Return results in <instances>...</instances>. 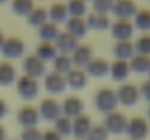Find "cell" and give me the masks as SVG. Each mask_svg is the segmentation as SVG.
Returning <instances> with one entry per match:
<instances>
[{"label": "cell", "mask_w": 150, "mask_h": 140, "mask_svg": "<svg viewBox=\"0 0 150 140\" xmlns=\"http://www.w3.org/2000/svg\"><path fill=\"white\" fill-rule=\"evenodd\" d=\"M133 23L142 31H150V9H139L134 15Z\"/></svg>", "instance_id": "obj_30"}, {"label": "cell", "mask_w": 150, "mask_h": 140, "mask_svg": "<svg viewBox=\"0 0 150 140\" xmlns=\"http://www.w3.org/2000/svg\"><path fill=\"white\" fill-rule=\"evenodd\" d=\"M7 0H0V4H3V3H6Z\"/></svg>", "instance_id": "obj_43"}, {"label": "cell", "mask_w": 150, "mask_h": 140, "mask_svg": "<svg viewBox=\"0 0 150 140\" xmlns=\"http://www.w3.org/2000/svg\"><path fill=\"white\" fill-rule=\"evenodd\" d=\"M0 140H6V130L1 124H0Z\"/></svg>", "instance_id": "obj_41"}, {"label": "cell", "mask_w": 150, "mask_h": 140, "mask_svg": "<svg viewBox=\"0 0 150 140\" xmlns=\"http://www.w3.org/2000/svg\"><path fill=\"white\" fill-rule=\"evenodd\" d=\"M137 10V4L133 0H115L111 12L117 16V19H131Z\"/></svg>", "instance_id": "obj_12"}, {"label": "cell", "mask_w": 150, "mask_h": 140, "mask_svg": "<svg viewBox=\"0 0 150 140\" xmlns=\"http://www.w3.org/2000/svg\"><path fill=\"white\" fill-rule=\"evenodd\" d=\"M139 89H140V95H143V96H144V99L150 102V80L149 79H147V80H144Z\"/></svg>", "instance_id": "obj_38"}, {"label": "cell", "mask_w": 150, "mask_h": 140, "mask_svg": "<svg viewBox=\"0 0 150 140\" xmlns=\"http://www.w3.org/2000/svg\"><path fill=\"white\" fill-rule=\"evenodd\" d=\"M127 123L128 120L125 118V115L120 111H112V112H108L106 117H105V129L108 130V133H122L125 129H127Z\"/></svg>", "instance_id": "obj_8"}, {"label": "cell", "mask_w": 150, "mask_h": 140, "mask_svg": "<svg viewBox=\"0 0 150 140\" xmlns=\"http://www.w3.org/2000/svg\"><path fill=\"white\" fill-rule=\"evenodd\" d=\"M70 55H71L73 66L82 69V67H86V64L93 58V51L88 44H79Z\"/></svg>", "instance_id": "obj_15"}, {"label": "cell", "mask_w": 150, "mask_h": 140, "mask_svg": "<svg viewBox=\"0 0 150 140\" xmlns=\"http://www.w3.org/2000/svg\"><path fill=\"white\" fill-rule=\"evenodd\" d=\"M54 45L57 48L58 53H64V54H71L74 51V48L79 45V40L76 37H73L71 34H69L67 31H60L57 40L54 41Z\"/></svg>", "instance_id": "obj_14"}, {"label": "cell", "mask_w": 150, "mask_h": 140, "mask_svg": "<svg viewBox=\"0 0 150 140\" xmlns=\"http://www.w3.org/2000/svg\"><path fill=\"white\" fill-rule=\"evenodd\" d=\"M147 73H149V80H150V69H149V72H147Z\"/></svg>", "instance_id": "obj_44"}, {"label": "cell", "mask_w": 150, "mask_h": 140, "mask_svg": "<svg viewBox=\"0 0 150 140\" xmlns=\"http://www.w3.org/2000/svg\"><path fill=\"white\" fill-rule=\"evenodd\" d=\"M91 127H92V123H91L89 115H86V114H80L71 120V133L79 139L86 137Z\"/></svg>", "instance_id": "obj_18"}, {"label": "cell", "mask_w": 150, "mask_h": 140, "mask_svg": "<svg viewBox=\"0 0 150 140\" xmlns=\"http://www.w3.org/2000/svg\"><path fill=\"white\" fill-rule=\"evenodd\" d=\"M22 67H23V72L25 75L31 76V77H41L47 73V66H45V61H42L35 53L34 54H28L25 58H23V63H22Z\"/></svg>", "instance_id": "obj_3"}, {"label": "cell", "mask_w": 150, "mask_h": 140, "mask_svg": "<svg viewBox=\"0 0 150 140\" xmlns=\"http://www.w3.org/2000/svg\"><path fill=\"white\" fill-rule=\"evenodd\" d=\"M35 54H37L42 61H48V60H54V57L58 54V51H57V48L54 45V43L41 41V43L37 45Z\"/></svg>", "instance_id": "obj_29"}, {"label": "cell", "mask_w": 150, "mask_h": 140, "mask_svg": "<svg viewBox=\"0 0 150 140\" xmlns=\"http://www.w3.org/2000/svg\"><path fill=\"white\" fill-rule=\"evenodd\" d=\"M88 23L86 19L82 16H69L66 21V31L69 34H71L73 37H76L77 40L83 38L88 32Z\"/></svg>", "instance_id": "obj_13"}, {"label": "cell", "mask_w": 150, "mask_h": 140, "mask_svg": "<svg viewBox=\"0 0 150 140\" xmlns=\"http://www.w3.org/2000/svg\"><path fill=\"white\" fill-rule=\"evenodd\" d=\"M4 40H6V37H4V34H3V32L0 31V50H1V45H3Z\"/></svg>", "instance_id": "obj_42"}, {"label": "cell", "mask_w": 150, "mask_h": 140, "mask_svg": "<svg viewBox=\"0 0 150 140\" xmlns=\"http://www.w3.org/2000/svg\"><path fill=\"white\" fill-rule=\"evenodd\" d=\"M66 82L73 89H82L88 83V73L80 67H73L66 75Z\"/></svg>", "instance_id": "obj_19"}, {"label": "cell", "mask_w": 150, "mask_h": 140, "mask_svg": "<svg viewBox=\"0 0 150 140\" xmlns=\"http://www.w3.org/2000/svg\"><path fill=\"white\" fill-rule=\"evenodd\" d=\"M0 51L6 58H19L25 53V43L19 37H7Z\"/></svg>", "instance_id": "obj_5"}, {"label": "cell", "mask_w": 150, "mask_h": 140, "mask_svg": "<svg viewBox=\"0 0 150 140\" xmlns=\"http://www.w3.org/2000/svg\"><path fill=\"white\" fill-rule=\"evenodd\" d=\"M42 139V133L37 129V127H25V130L22 131L21 140H41Z\"/></svg>", "instance_id": "obj_37"}, {"label": "cell", "mask_w": 150, "mask_h": 140, "mask_svg": "<svg viewBox=\"0 0 150 140\" xmlns=\"http://www.w3.org/2000/svg\"><path fill=\"white\" fill-rule=\"evenodd\" d=\"M114 54L117 55V58L120 60H128L136 54L134 44L131 43V40H121L117 41V44L114 45Z\"/></svg>", "instance_id": "obj_24"}, {"label": "cell", "mask_w": 150, "mask_h": 140, "mask_svg": "<svg viewBox=\"0 0 150 140\" xmlns=\"http://www.w3.org/2000/svg\"><path fill=\"white\" fill-rule=\"evenodd\" d=\"M60 136L61 134H69L71 133V120L66 115H60L55 120V129H54Z\"/></svg>", "instance_id": "obj_34"}, {"label": "cell", "mask_w": 150, "mask_h": 140, "mask_svg": "<svg viewBox=\"0 0 150 140\" xmlns=\"http://www.w3.org/2000/svg\"><path fill=\"white\" fill-rule=\"evenodd\" d=\"M114 1L115 0H92L93 10L95 12H99V13H108V12L112 10Z\"/></svg>", "instance_id": "obj_36"}, {"label": "cell", "mask_w": 150, "mask_h": 140, "mask_svg": "<svg viewBox=\"0 0 150 140\" xmlns=\"http://www.w3.org/2000/svg\"><path fill=\"white\" fill-rule=\"evenodd\" d=\"M38 120H40V111L32 105H23L18 111V121L23 127H35Z\"/></svg>", "instance_id": "obj_16"}, {"label": "cell", "mask_w": 150, "mask_h": 140, "mask_svg": "<svg viewBox=\"0 0 150 140\" xmlns=\"http://www.w3.org/2000/svg\"><path fill=\"white\" fill-rule=\"evenodd\" d=\"M52 66L54 70L61 73V75H67L71 69H73V61H71V55L70 54H64V53H58L54 60H52Z\"/></svg>", "instance_id": "obj_28"}, {"label": "cell", "mask_w": 150, "mask_h": 140, "mask_svg": "<svg viewBox=\"0 0 150 140\" xmlns=\"http://www.w3.org/2000/svg\"><path fill=\"white\" fill-rule=\"evenodd\" d=\"M109 66L111 63L106 60V58H102V57H93L85 67V72L93 77H100V76H105L106 73H109Z\"/></svg>", "instance_id": "obj_17"}, {"label": "cell", "mask_w": 150, "mask_h": 140, "mask_svg": "<svg viewBox=\"0 0 150 140\" xmlns=\"http://www.w3.org/2000/svg\"><path fill=\"white\" fill-rule=\"evenodd\" d=\"M79 140H80V139H79Z\"/></svg>", "instance_id": "obj_46"}, {"label": "cell", "mask_w": 150, "mask_h": 140, "mask_svg": "<svg viewBox=\"0 0 150 140\" xmlns=\"http://www.w3.org/2000/svg\"><path fill=\"white\" fill-rule=\"evenodd\" d=\"M16 80V67L9 61H0V86H9Z\"/></svg>", "instance_id": "obj_21"}, {"label": "cell", "mask_w": 150, "mask_h": 140, "mask_svg": "<svg viewBox=\"0 0 150 140\" xmlns=\"http://www.w3.org/2000/svg\"><path fill=\"white\" fill-rule=\"evenodd\" d=\"M38 111H40V117H42L44 120H48V121H52V120L55 121L63 114L61 104H58V101L55 98H51V96L44 98L40 102Z\"/></svg>", "instance_id": "obj_4"}, {"label": "cell", "mask_w": 150, "mask_h": 140, "mask_svg": "<svg viewBox=\"0 0 150 140\" xmlns=\"http://www.w3.org/2000/svg\"><path fill=\"white\" fill-rule=\"evenodd\" d=\"M16 91L21 98L29 101L34 99L40 92V83L35 77H31L28 75H22L16 80Z\"/></svg>", "instance_id": "obj_2"}, {"label": "cell", "mask_w": 150, "mask_h": 140, "mask_svg": "<svg viewBox=\"0 0 150 140\" xmlns=\"http://www.w3.org/2000/svg\"><path fill=\"white\" fill-rule=\"evenodd\" d=\"M12 10L19 16H28L34 9V0H12Z\"/></svg>", "instance_id": "obj_31"}, {"label": "cell", "mask_w": 150, "mask_h": 140, "mask_svg": "<svg viewBox=\"0 0 150 140\" xmlns=\"http://www.w3.org/2000/svg\"><path fill=\"white\" fill-rule=\"evenodd\" d=\"M26 21L31 26L40 28L42 23H45L48 21V9H45L44 6H34V9L26 16Z\"/></svg>", "instance_id": "obj_25"}, {"label": "cell", "mask_w": 150, "mask_h": 140, "mask_svg": "<svg viewBox=\"0 0 150 140\" xmlns=\"http://www.w3.org/2000/svg\"><path fill=\"white\" fill-rule=\"evenodd\" d=\"M6 114H7V102L0 98V120H1Z\"/></svg>", "instance_id": "obj_40"}, {"label": "cell", "mask_w": 150, "mask_h": 140, "mask_svg": "<svg viewBox=\"0 0 150 140\" xmlns=\"http://www.w3.org/2000/svg\"><path fill=\"white\" fill-rule=\"evenodd\" d=\"M118 98H117V92L108 86L98 89V92L95 95V105L96 108L102 111V112H112L115 111L117 105H118Z\"/></svg>", "instance_id": "obj_1"}, {"label": "cell", "mask_w": 150, "mask_h": 140, "mask_svg": "<svg viewBox=\"0 0 150 140\" xmlns=\"http://www.w3.org/2000/svg\"><path fill=\"white\" fill-rule=\"evenodd\" d=\"M111 34L117 41L131 40L134 34V23L131 19H117L114 23H111Z\"/></svg>", "instance_id": "obj_7"}, {"label": "cell", "mask_w": 150, "mask_h": 140, "mask_svg": "<svg viewBox=\"0 0 150 140\" xmlns=\"http://www.w3.org/2000/svg\"><path fill=\"white\" fill-rule=\"evenodd\" d=\"M69 18V12H67V6L63 1H54L48 9V19L54 23H61L66 22Z\"/></svg>", "instance_id": "obj_20"}, {"label": "cell", "mask_w": 150, "mask_h": 140, "mask_svg": "<svg viewBox=\"0 0 150 140\" xmlns=\"http://www.w3.org/2000/svg\"><path fill=\"white\" fill-rule=\"evenodd\" d=\"M38 34H40V38L41 41H47V43H54L60 34V29H58V25L47 21L45 23H42L40 28H38Z\"/></svg>", "instance_id": "obj_26"}, {"label": "cell", "mask_w": 150, "mask_h": 140, "mask_svg": "<svg viewBox=\"0 0 150 140\" xmlns=\"http://www.w3.org/2000/svg\"><path fill=\"white\" fill-rule=\"evenodd\" d=\"M130 64H128V60H114L109 66V73L112 76V79L115 80H124L128 75H130Z\"/></svg>", "instance_id": "obj_23"}, {"label": "cell", "mask_w": 150, "mask_h": 140, "mask_svg": "<svg viewBox=\"0 0 150 140\" xmlns=\"http://www.w3.org/2000/svg\"><path fill=\"white\" fill-rule=\"evenodd\" d=\"M127 133L133 140L144 139L149 133V123L142 117H133L127 123Z\"/></svg>", "instance_id": "obj_9"}, {"label": "cell", "mask_w": 150, "mask_h": 140, "mask_svg": "<svg viewBox=\"0 0 150 140\" xmlns=\"http://www.w3.org/2000/svg\"><path fill=\"white\" fill-rule=\"evenodd\" d=\"M130 70L136 72V73H147L150 69V55H144V54H134L130 61Z\"/></svg>", "instance_id": "obj_27"}, {"label": "cell", "mask_w": 150, "mask_h": 140, "mask_svg": "<svg viewBox=\"0 0 150 140\" xmlns=\"http://www.w3.org/2000/svg\"><path fill=\"white\" fill-rule=\"evenodd\" d=\"M41 140H61V136H60L55 130H47V131L42 134V139Z\"/></svg>", "instance_id": "obj_39"}, {"label": "cell", "mask_w": 150, "mask_h": 140, "mask_svg": "<svg viewBox=\"0 0 150 140\" xmlns=\"http://www.w3.org/2000/svg\"><path fill=\"white\" fill-rule=\"evenodd\" d=\"M44 85H45V89L51 93H61L66 91L67 88V82H66V76L55 72V70H51L48 73H45V79H44Z\"/></svg>", "instance_id": "obj_11"}, {"label": "cell", "mask_w": 150, "mask_h": 140, "mask_svg": "<svg viewBox=\"0 0 150 140\" xmlns=\"http://www.w3.org/2000/svg\"><path fill=\"white\" fill-rule=\"evenodd\" d=\"M83 108H85V102L80 96L76 95H69L64 98L63 104H61V111L66 117H77L80 114H83Z\"/></svg>", "instance_id": "obj_10"}, {"label": "cell", "mask_w": 150, "mask_h": 140, "mask_svg": "<svg viewBox=\"0 0 150 140\" xmlns=\"http://www.w3.org/2000/svg\"><path fill=\"white\" fill-rule=\"evenodd\" d=\"M69 16H85L86 13V0H69L66 3Z\"/></svg>", "instance_id": "obj_32"}, {"label": "cell", "mask_w": 150, "mask_h": 140, "mask_svg": "<svg viewBox=\"0 0 150 140\" xmlns=\"http://www.w3.org/2000/svg\"><path fill=\"white\" fill-rule=\"evenodd\" d=\"M115 92H117L118 102H121L124 105H128V107L134 105L140 98V89L134 83H130V82H125V83L120 85V88Z\"/></svg>", "instance_id": "obj_6"}, {"label": "cell", "mask_w": 150, "mask_h": 140, "mask_svg": "<svg viewBox=\"0 0 150 140\" xmlns=\"http://www.w3.org/2000/svg\"><path fill=\"white\" fill-rule=\"evenodd\" d=\"M134 50L137 54H144V55H150V34L144 32L142 34L136 43H134Z\"/></svg>", "instance_id": "obj_33"}, {"label": "cell", "mask_w": 150, "mask_h": 140, "mask_svg": "<svg viewBox=\"0 0 150 140\" xmlns=\"http://www.w3.org/2000/svg\"><path fill=\"white\" fill-rule=\"evenodd\" d=\"M86 137H88V140H106L108 139V130L102 124L92 126Z\"/></svg>", "instance_id": "obj_35"}, {"label": "cell", "mask_w": 150, "mask_h": 140, "mask_svg": "<svg viewBox=\"0 0 150 140\" xmlns=\"http://www.w3.org/2000/svg\"><path fill=\"white\" fill-rule=\"evenodd\" d=\"M149 118H150V108H149Z\"/></svg>", "instance_id": "obj_45"}, {"label": "cell", "mask_w": 150, "mask_h": 140, "mask_svg": "<svg viewBox=\"0 0 150 140\" xmlns=\"http://www.w3.org/2000/svg\"><path fill=\"white\" fill-rule=\"evenodd\" d=\"M88 28L92 29H106L111 26V19L108 13H99V12H91L86 18Z\"/></svg>", "instance_id": "obj_22"}]
</instances>
